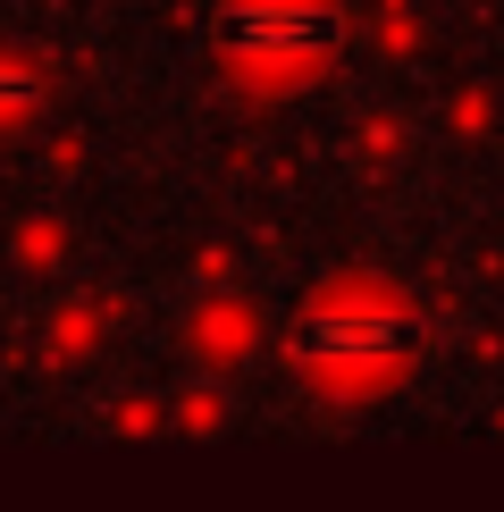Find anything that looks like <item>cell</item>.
Returning a JSON list of instances; mask_svg holds the SVG:
<instances>
[{
  "mask_svg": "<svg viewBox=\"0 0 504 512\" xmlns=\"http://www.w3.org/2000/svg\"><path fill=\"white\" fill-rule=\"evenodd\" d=\"M328 9H311V0H252V9L227 17V42L252 59H311L328 51Z\"/></svg>",
  "mask_w": 504,
  "mask_h": 512,
  "instance_id": "1",
  "label": "cell"
},
{
  "mask_svg": "<svg viewBox=\"0 0 504 512\" xmlns=\"http://www.w3.org/2000/svg\"><path fill=\"white\" fill-rule=\"evenodd\" d=\"M303 353L311 361H387L395 353V319L378 303H328V311H311Z\"/></svg>",
  "mask_w": 504,
  "mask_h": 512,
  "instance_id": "2",
  "label": "cell"
}]
</instances>
